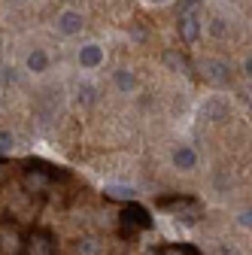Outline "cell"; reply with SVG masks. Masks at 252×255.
<instances>
[{
    "mask_svg": "<svg viewBox=\"0 0 252 255\" xmlns=\"http://www.w3.org/2000/svg\"><path fill=\"white\" fill-rule=\"evenodd\" d=\"M21 185H24V191H30V195H43V191H49V185H52V170L49 167H43V164H27L24 167V173H21Z\"/></svg>",
    "mask_w": 252,
    "mask_h": 255,
    "instance_id": "6da1fadb",
    "label": "cell"
},
{
    "mask_svg": "<svg viewBox=\"0 0 252 255\" xmlns=\"http://www.w3.org/2000/svg\"><path fill=\"white\" fill-rule=\"evenodd\" d=\"M198 70H201V76H204L207 82H213V85L231 82V70H228V64H225L222 58H201V61H198Z\"/></svg>",
    "mask_w": 252,
    "mask_h": 255,
    "instance_id": "7a4b0ae2",
    "label": "cell"
},
{
    "mask_svg": "<svg viewBox=\"0 0 252 255\" xmlns=\"http://www.w3.org/2000/svg\"><path fill=\"white\" fill-rule=\"evenodd\" d=\"M55 237L52 231H34L24 243V255H55Z\"/></svg>",
    "mask_w": 252,
    "mask_h": 255,
    "instance_id": "3957f363",
    "label": "cell"
},
{
    "mask_svg": "<svg viewBox=\"0 0 252 255\" xmlns=\"http://www.w3.org/2000/svg\"><path fill=\"white\" fill-rule=\"evenodd\" d=\"M122 231H125V237H128V231H131V237H134V228H149L152 225V219H149V213L143 210V207H125V213H122Z\"/></svg>",
    "mask_w": 252,
    "mask_h": 255,
    "instance_id": "277c9868",
    "label": "cell"
},
{
    "mask_svg": "<svg viewBox=\"0 0 252 255\" xmlns=\"http://www.w3.org/2000/svg\"><path fill=\"white\" fill-rule=\"evenodd\" d=\"M58 30H61L64 37H76L79 30H82V12H76V9L58 12Z\"/></svg>",
    "mask_w": 252,
    "mask_h": 255,
    "instance_id": "5b68a950",
    "label": "cell"
},
{
    "mask_svg": "<svg viewBox=\"0 0 252 255\" xmlns=\"http://www.w3.org/2000/svg\"><path fill=\"white\" fill-rule=\"evenodd\" d=\"M79 64H82V70H94V67H101L104 64V49L98 43H88L79 49Z\"/></svg>",
    "mask_w": 252,
    "mask_h": 255,
    "instance_id": "8992f818",
    "label": "cell"
},
{
    "mask_svg": "<svg viewBox=\"0 0 252 255\" xmlns=\"http://www.w3.org/2000/svg\"><path fill=\"white\" fill-rule=\"evenodd\" d=\"M179 37L185 43H198V37H201V18L198 15H179Z\"/></svg>",
    "mask_w": 252,
    "mask_h": 255,
    "instance_id": "52a82bcc",
    "label": "cell"
},
{
    "mask_svg": "<svg viewBox=\"0 0 252 255\" xmlns=\"http://www.w3.org/2000/svg\"><path fill=\"white\" fill-rule=\"evenodd\" d=\"M173 164L179 170H195L198 167V152H195V146H176L173 149Z\"/></svg>",
    "mask_w": 252,
    "mask_h": 255,
    "instance_id": "ba28073f",
    "label": "cell"
},
{
    "mask_svg": "<svg viewBox=\"0 0 252 255\" xmlns=\"http://www.w3.org/2000/svg\"><path fill=\"white\" fill-rule=\"evenodd\" d=\"M73 255H101V240L91 237V234H82L73 240Z\"/></svg>",
    "mask_w": 252,
    "mask_h": 255,
    "instance_id": "9c48e42d",
    "label": "cell"
},
{
    "mask_svg": "<svg viewBox=\"0 0 252 255\" xmlns=\"http://www.w3.org/2000/svg\"><path fill=\"white\" fill-rule=\"evenodd\" d=\"M113 82H116V88H119V91H125V94H131V91L137 88V76H134L128 67L116 70V73H113Z\"/></svg>",
    "mask_w": 252,
    "mask_h": 255,
    "instance_id": "30bf717a",
    "label": "cell"
},
{
    "mask_svg": "<svg viewBox=\"0 0 252 255\" xmlns=\"http://www.w3.org/2000/svg\"><path fill=\"white\" fill-rule=\"evenodd\" d=\"M27 70L30 73H46L49 70V55L43 52V49H34V52H27Z\"/></svg>",
    "mask_w": 252,
    "mask_h": 255,
    "instance_id": "8fae6325",
    "label": "cell"
},
{
    "mask_svg": "<svg viewBox=\"0 0 252 255\" xmlns=\"http://www.w3.org/2000/svg\"><path fill=\"white\" fill-rule=\"evenodd\" d=\"M225 116H228V110H225V104H222V101H207V104H204V119L222 122Z\"/></svg>",
    "mask_w": 252,
    "mask_h": 255,
    "instance_id": "7c38bea8",
    "label": "cell"
},
{
    "mask_svg": "<svg viewBox=\"0 0 252 255\" xmlns=\"http://www.w3.org/2000/svg\"><path fill=\"white\" fill-rule=\"evenodd\" d=\"M164 64H167L170 70H188L185 55H182V52H173V49H167V52H164Z\"/></svg>",
    "mask_w": 252,
    "mask_h": 255,
    "instance_id": "4fadbf2b",
    "label": "cell"
},
{
    "mask_svg": "<svg viewBox=\"0 0 252 255\" xmlns=\"http://www.w3.org/2000/svg\"><path fill=\"white\" fill-rule=\"evenodd\" d=\"M210 34H213L216 40H225V37L231 34V24H228L225 18H219V15H216V18H210Z\"/></svg>",
    "mask_w": 252,
    "mask_h": 255,
    "instance_id": "5bb4252c",
    "label": "cell"
},
{
    "mask_svg": "<svg viewBox=\"0 0 252 255\" xmlns=\"http://www.w3.org/2000/svg\"><path fill=\"white\" fill-rule=\"evenodd\" d=\"M76 101H79V104H85V107H88V104H94V88H91V85H79Z\"/></svg>",
    "mask_w": 252,
    "mask_h": 255,
    "instance_id": "9a60e30c",
    "label": "cell"
},
{
    "mask_svg": "<svg viewBox=\"0 0 252 255\" xmlns=\"http://www.w3.org/2000/svg\"><path fill=\"white\" fill-rule=\"evenodd\" d=\"M12 149V134L9 131H0V155H6Z\"/></svg>",
    "mask_w": 252,
    "mask_h": 255,
    "instance_id": "2e32d148",
    "label": "cell"
},
{
    "mask_svg": "<svg viewBox=\"0 0 252 255\" xmlns=\"http://www.w3.org/2000/svg\"><path fill=\"white\" fill-rule=\"evenodd\" d=\"M107 198H119V201H128L131 191L128 188H107Z\"/></svg>",
    "mask_w": 252,
    "mask_h": 255,
    "instance_id": "e0dca14e",
    "label": "cell"
},
{
    "mask_svg": "<svg viewBox=\"0 0 252 255\" xmlns=\"http://www.w3.org/2000/svg\"><path fill=\"white\" fill-rule=\"evenodd\" d=\"M237 222H240L243 228H252V210H243V213L237 216Z\"/></svg>",
    "mask_w": 252,
    "mask_h": 255,
    "instance_id": "ac0fdd59",
    "label": "cell"
},
{
    "mask_svg": "<svg viewBox=\"0 0 252 255\" xmlns=\"http://www.w3.org/2000/svg\"><path fill=\"white\" fill-rule=\"evenodd\" d=\"M0 82H3V85L15 82V70H12V67H3V73H0Z\"/></svg>",
    "mask_w": 252,
    "mask_h": 255,
    "instance_id": "d6986e66",
    "label": "cell"
},
{
    "mask_svg": "<svg viewBox=\"0 0 252 255\" xmlns=\"http://www.w3.org/2000/svg\"><path fill=\"white\" fill-rule=\"evenodd\" d=\"M243 70H246V76L252 79V55H246V61H243Z\"/></svg>",
    "mask_w": 252,
    "mask_h": 255,
    "instance_id": "ffe728a7",
    "label": "cell"
},
{
    "mask_svg": "<svg viewBox=\"0 0 252 255\" xmlns=\"http://www.w3.org/2000/svg\"><path fill=\"white\" fill-rule=\"evenodd\" d=\"M219 255H237V249H231V246H219Z\"/></svg>",
    "mask_w": 252,
    "mask_h": 255,
    "instance_id": "44dd1931",
    "label": "cell"
},
{
    "mask_svg": "<svg viewBox=\"0 0 252 255\" xmlns=\"http://www.w3.org/2000/svg\"><path fill=\"white\" fill-rule=\"evenodd\" d=\"M149 3H167V0H149Z\"/></svg>",
    "mask_w": 252,
    "mask_h": 255,
    "instance_id": "7402d4cb",
    "label": "cell"
},
{
    "mask_svg": "<svg viewBox=\"0 0 252 255\" xmlns=\"http://www.w3.org/2000/svg\"><path fill=\"white\" fill-rule=\"evenodd\" d=\"M158 255H164V252H158Z\"/></svg>",
    "mask_w": 252,
    "mask_h": 255,
    "instance_id": "603a6c76",
    "label": "cell"
},
{
    "mask_svg": "<svg viewBox=\"0 0 252 255\" xmlns=\"http://www.w3.org/2000/svg\"><path fill=\"white\" fill-rule=\"evenodd\" d=\"M0 170H3V167H0Z\"/></svg>",
    "mask_w": 252,
    "mask_h": 255,
    "instance_id": "cb8c5ba5",
    "label": "cell"
}]
</instances>
